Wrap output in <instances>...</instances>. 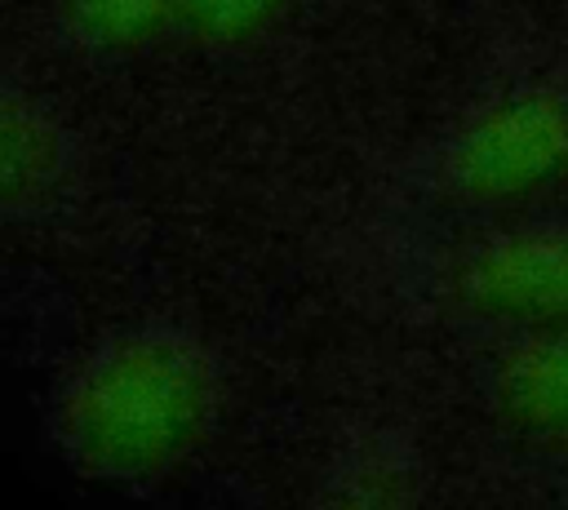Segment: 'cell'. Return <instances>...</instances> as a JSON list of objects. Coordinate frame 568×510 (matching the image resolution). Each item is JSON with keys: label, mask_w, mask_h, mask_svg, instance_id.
Segmentation results:
<instances>
[{"label": "cell", "mask_w": 568, "mask_h": 510, "mask_svg": "<svg viewBox=\"0 0 568 510\" xmlns=\"http://www.w3.org/2000/svg\"><path fill=\"white\" fill-rule=\"evenodd\" d=\"M217 373L182 333L146 328L102 341L58 399L67 461L106 483H146L178 470L209 435Z\"/></svg>", "instance_id": "6da1fadb"}, {"label": "cell", "mask_w": 568, "mask_h": 510, "mask_svg": "<svg viewBox=\"0 0 568 510\" xmlns=\"http://www.w3.org/2000/svg\"><path fill=\"white\" fill-rule=\"evenodd\" d=\"M448 182L462 200L506 208L568 182V98L515 89L488 102L448 151Z\"/></svg>", "instance_id": "7a4b0ae2"}, {"label": "cell", "mask_w": 568, "mask_h": 510, "mask_svg": "<svg viewBox=\"0 0 568 510\" xmlns=\"http://www.w3.org/2000/svg\"><path fill=\"white\" fill-rule=\"evenodd\" d=\"M453 297L506 328H568V226L506 231L453 266Z\"/></svg>", "instance_id": "3957f363"}, {"label": "cell", "mask_w": 568, "mask_h": 510, "mask_svg": "<svg viewBox=\"0 0 568 510\" xmlns=\"http://www.w3.org/2000/svg\"><path fill=\"white\" fill-rule=\"evenodd\" d=\"M497 412L528 439H568V328L528 333L493 377Z\"/></svg>", "instance_id": "277c9868"}, {"label": "cell", "mask_w": 568, "mask_h": 510, "mask_svg": "<svg viewBox=\"0 0 568 510\" xmlns=\"http://www.w3.org/2000/svg\"><path fill=\"white\" fill-rule=\"evenodd\" d=\"M67 169V142L49 111L0 89V208H27L53 195Z\"/></svg>", "instance_id": "5b68a950"}, {"label": "cell", "mask_w": 568, "mask_h": 510, "mask_svg": "<svg viewBox=\"0 0 568 510\" xmlns=\"http://www.w3.org/2000/svg\"><path fill=\"white\" fill-rule=\"evenodd\" d=\"M67 27L111 53H133L155 44L178 27V0H62Z\"/></svg>", "instance_id": "8992f818"}, {"label": "cell", "mask_w": 568, "mask_h": 510, "mask_svg": "<svg viewBox=\"0 0 568 510\" xmlns=\"http://www.w3.org/2000/svg\"><path fill=\"white\" fill-rule=\"evenodd\" d=\"M280 13L284 0H178V27L204 44H248Z\"/></svg>", "instance_id": "52a82bcc"}]
</instances>
